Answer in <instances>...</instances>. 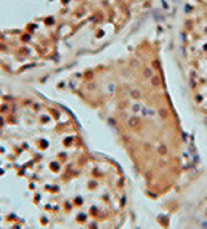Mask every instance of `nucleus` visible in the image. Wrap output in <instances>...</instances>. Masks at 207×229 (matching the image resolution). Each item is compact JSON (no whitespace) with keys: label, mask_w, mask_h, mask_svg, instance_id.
<instances>
[{"label":"nucleus","mask_w":207,"mask_h":229,"mask_svg":"<svg viewBox=\"0 0 207 229\" xmlns=\"http://www.w3.org/2000/svg\"><path fill=\"white\" fill-rule=\"evenodd\" d=\"M159 0H0V78L41 83L131 36Z\"/></svg>","instance_id":"f257e3e1"}]
</instances>
